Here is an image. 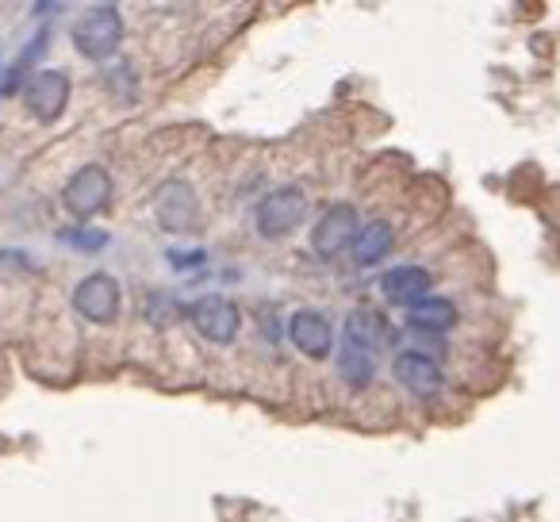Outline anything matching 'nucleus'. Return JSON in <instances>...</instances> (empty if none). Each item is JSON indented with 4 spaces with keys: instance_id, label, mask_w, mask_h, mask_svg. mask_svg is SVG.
Wrapping results in <instances>:
<instances>
[{
    "instance_id": "nucleus-1",
    "label": "nucleus",
    "mask_w": 560,
    "mask_h": 522,
    "mask_svg": "<svg viewBox=\"0 0 560 522\" xmlns=\"http://www.w3.org/2000/svg\"><path fill=\"white\" fill-rule=\"evenodd\" d=\"M70 39L81 58H89V62H108L119 50V43H124V16H119L116 4H93V9H85L78 16Z\"/></svg>"
},
{
    "instance_id": "nucleus-2",
    "label": "nucleus",
    "mask_w": 560,
    "mask_h": 522,
    "mask_svg": "<svg viewBox=\"0 0 560 522\" xmlns=\"http://www.w3.org/2000/svg\"><path fill=\"white\" fill-rule=\"evenodd\" d=\"M307 193L300 185H284V188H272V193L261 196L254 211V223H257V234L269 242H280L289 239L292 231H300L307 219Z\"/></svg>"
},
{
    "instance_id": "nucleus-3",
    "label": "nucleus",
    "mask_w": 560,
    "mask_h": 522,
    "mask_svg": "<svg viewBox=\"0 0 560 522\" xmlns=\"http://www.w3.org/2000/svg\"><path fill=\"white\" fill-rule=\"evenodd\" d=\"M112 204V177L104 165L89 162L66 181L62 188V208L70 211L73 219H93L101 216L104 208Z\"/></svg>"
},
{
    "instance_id": "nucleus-4",
    "label": "nucleus",
    "mask_w": 560,
    "mask_h": 522,
    "mask_svg": "<svg viewBox=\"0 0 560 522\" xmlns=\"http://www.w3.org/2000/svg\"><path fill=\"white\" fill-rule=\"evenodd\" d=\"M154 216L158 227L170 234H188L203 223V208H200V196L192 193L188 181H165L154 196Z\"/></svg>"
},
{
    "instance_id": "nucleus-5",
    "label": "nucleus",
    "mask_w": 560,
    "mask_h": 522,
    "mask_svg": "<svg viewBox=\"0 0 560 522\" xmlns=\"http://www.w3.org/2000/svg\"><path fill=\"white\" fill-rule=\"evenodd\" d=\"M119 281L112 274H89L81 277V285L73 289V312L81 315L85 323H96V327H104V323H112L119 315Z\"/></svg>"
},
{
    "instance_id": "nucleus-6",
    "label": "nucleus",
    "mask_w": 560,
    "mask_h": 522,
    "mask_svg": "<svg viewBox=\"0 0 560 522\" xmlns=\"http://www.w3.org/2000/svg\"><path fill=\"white\" fill-rule=\"evenodd\" d=\"M188 323H192V327L200 330L208 343L226 346V343H234V338H238L242 315L226 297L208 292V297H200V300H192V304H188Z\"/></svg>"
},
{
    "instance_id": "nucleus-7",
    "label": "nucleus",
    "mask_w": 560,
    "mask_h": 522,
    "mask_svg": "<svg viewBox=\"0 0 560 522\" xmlns=\"http://www.w3.org/2000/svg\"><path fill=\"white\" fill-rule=\"evenodd\" d=\"M70 73L66 70H39L24 85V108L27 116H35L39 124H55L70 104Z\"/></svg>"
},
{
    "instance_id": "nucleus-8",
    "label": "nucleus",
    "mask_w": 560,
    "mask_h": 522,
    "mask_svg": "<svg viewBox=\"0 0 560 522\" xmlns=\"http://www.w3.org/2000/svg\"><path fill=\"white\" fill-rule=\"evenodd\" d=\"M392 376L404 392H411L415 399H438L445 388V373L434 358L427 353H415V350H404L392 358Z\"/></svg>"
},
{
    "instance_id": "nucleus-9",
    "label": "nucleus",
    "mask_w": 560,
    "mask_h": 522,
    "mask_svg": "<svg viewBox=\"0 0 560 522\" xmlns=\"http://www.w3.org/2000/svg\"><path fill=\"white\" fill-rule=\"evenodd\" d=\"M358 231H361L358 208H353V204H330L312 231V250L319 257H338L342 250L353 246Z\"/></svg>"
},
{
    "instance_id": "nucleus-10",
    "label": "nucleus",
    "mask_w": 560,
    "mask_h": 522,
    "mask_svg": "<svg viewBox=\"0 0 560 522\" xmlns=\"http://www.w3.org/2000/svg\"><path fill=\"white\" fill-rule=\"evenodd\" d=\"M289 338H292V346L312 361L330 358V350H335V327H330L327 315L315 312V308H300V312L292 315Z\"/></svg>"
},
{
    "instance_id": "nucleus-11",
    "label": "nucleus",
    "mask_w": 560,
    "mask_h": 522,
    "mask_svg": "<svg viewBox=\"0 0 560 522\" xmlns=\"http://www.w3.org/2000/svg\"><path fill=\"white\" fill-rule=\"evenodd\" d=\"M430 289H434V277L422 266H396L381 277V297L396 308H415L430 297Z\"/></svg>"
},
{
    "instance_id": "nucleus-12",
    "label": "nucleus",
    "mask_w": 560,
    "mask_h": 522,
    "mask_svg": "<svg viewBox=\"0 0 560 522\" xmlns=\"http://www.w3.org/2000/svg\"><path fill=\"white\" fill-rule=\"evenodd\" d=\"M392 246H396V231H392V223H384V219H373V223H361L358 239H353V262H358L361 269L376 266V262H384V257L392 254Z\"/></svg>"
},
{
    "instance_id": "nucleus-13",
    "label": "nucleus",
    "mask_w": 560,
    "mask_h": 522,
    "mask_svg": "<svg viewBox=\"0 0 560 522\" xmlns=\"http://www.w3.org/2000/svg\"><path fill=\"white\" fill-rule=\"evenodd\" d=\"M407 312H411L407 315L411 330H422V335H445V330L457 327V304H453V300L427 297L415 308H407Z\"/></svg>"
},
{
    "instance_id": "nucleus-14",
    "label": "nucleus",
    "mask_w": 560,
    "mask_h": 522,
    "mask_svg": "<svg viewBox=\"0 0 560 522\" xmlns=\"http://www.w3.org/2000/svg\"><path fill=\"white\" fill-rule=\"evenodd\" d=\"M388 338V323H384L381 312H369V308H358V312L346 315V343L361 346V350L376 353Z\"/></svg>"
},
{
    "instance_id": "nucleus-15",
    "label": "nucleus",
    "mask_w": 560,
    "mask_h": 522,
    "mask_svg": "<svg viewBox=\"0 0 560 522\" xmlns=\"http://www.w3.org/2000/svg\"><path fill=\"white\" fill-rule=\"evenodd\" d=\"M335 369H338V376H342V384H350V388H369L376 376V353L361 350V346H353L342 338V350H338Z\"/></svg>"
},
{
    "instance_id": "nucleus-16",
    "label": "nucleus",
    "mask_w": 560,
    "mask_h": 522,
    "mask_svg": "<svg viewBox=\"0 0 560 522\" xmlns=\"http://www.w3.org/2000/svg\"><path fill=\"white\" fill-rule=\"evenodd\" d=\"M58 239L70 242V246H78V250H85V254H96V250L108 246V231H93V227H85V231H62Z\"/></svg>"
},
{
    "instance_id": "nucleus-17",
    "label": "nucleus",
    "mask_w": 560,
    "mask_h": 522,
    "mask_svg": "<svg viewBox=\"0 0 560 522\" xmlns=\"http://www.w3.org/2000/svg\"><path fill=\"white\" fill-rule=\"evenodd\" d=\"M200 262H203V254H200V250H192V254H188V257H180V250H173V254H170V266L173 269H192V266H200Z\"/></svg>"
}]
</instances>
